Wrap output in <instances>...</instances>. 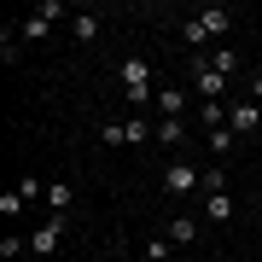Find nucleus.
Returning a JSON list of instances; mask_svg holds the SVG:
<instances>
[{
  "mask_svg": "<svg viewBox=\"0 0 262 262\" xmlns=\"http://www.w3.org/2000/svg\"><path fill=\"white\" fill-rule=\"evenodd\" d=\"M122 88H128V105H151V64L146 58H122Z\"/></svg>",
  "mask_w": 262,
  "mask_h": 262,
  "instance_id": "nucleus-1",
  "label": "nucleus"
},
{
  "mask_svg": "<svg viewBox=\"0 0 262 262\" xmlns=\"http://www.w3.org/2000/svg\"><path fill=\"white\" fill-rule=\"evenodd\" d=\"M198 187H204L198 163H169V169H163V192H169V198H187V192H198Z\"/></svg>",
  "mask_w": 262,
  "mask_h": 262,
  "instance_id": "nucleus-2",
  "label": "nucleus"
},
{
  "mask_svg": "<svg viewBox=\"0 0 262 262\" xmlns=\"http://www.w3.org/2000/svg\"><path fill=\"white\" fill-rule=\"evenodd\" d=\"M192 88H198V99H204V105H222L227 76H215V70H210V58H198V64H192Z\"/></svg>",
  "mask_w": 262,
  "mask_h": 262,
  "instance_id": "nucleus-3",
  "label": "nucleus"
},
{
  "mask_svg": "<svg viewBox=\"0 0 262 262\" xmlns=\"http://www.w3.org/2000/svg\"><path fill=\"white\" fill-rule=\"evenodd\" d=\"M227 128H233V134H256V128H262V105H256V99L227 105Z\"/></svg>",
  "mask_w": 262,
  "mask_h": 262,
  "instance_id": "nucleus-4",
  "label": "nucleus"
},
{
  "mask_svg": "<svg viewBox=\"0 0 262 262\" xmlns=\"http://www.w3.org/2000/svg\"><path fill=\"white\" fill-rule=\"evenodd\" d=\"M198 24H204L210 41H215V35H227V29H233V12H227V6H204V12H198Z\"/></svg>",
  "mask_w": 262,
  "mask_h": 262,
  "instance_id": "nucleus-5",
  "label": "nucleus"
},
{
  "mask_svg": "<svg viewBox=\"0 0 262 262\" xmlns=\"http://www.w3.org/2000/svg\"><path fill=\"white\" fill-rule=\"evenodd\" d=\"M58 233H64V215H53V222H47V227H41V233H35V239H29V251H41V256H47V251H53V245H58Z\"/></svg>",
  "mask_w": 262,
  "mask_h": 262,
  "instance_id": "nucleus-6",
  "label": "nucleus"
},
{
  "mask_svg": "<svg viewBox=\"0 0 262 262\" xmlns=\"http://www.w3.org/2000/svg\"><path fill=\"white\" fill-rule=\"evenodd\" d=\"M198 239V215H175L169 222V245H192Z\"/></svg>",
  "mask_w": 262,
  "mask_h": 262,
  "instance_id": "nucleus-7",
  "label": "nucleus"
},
{
  "mask_svg": "<svg viewBox=\"0 0 262 262\" xmlns=\"http://www.w3.org/2000/svg\"><path fill=\"white\" fill-rule=\"evenodd\" d=\"M181 140H187V122H181V117H163L158 122V146H181Z\"/></svg>",
  "mask_w": 262,
  "mask_h": 262,
  "instance_id": "nucleus-8",
  "label": "nucleus"
},
{
  "mask_svg": "<svg viewBox=\"0 0 262 262\" xmlns=\"http://www.w3.org/2000/svg\"><path fill=\"white\" fill-rule=\"evenodd\" d=\"M204 215H210V222H233V198H227V192H210L204 198Z\"/></svg>",
  "mask_w": 262,
  "mask_h": 262,
  "instance_id": "nucleus-9",
  "label": "nucleus"
},
{
  "mask_svg": "<svg viewBox=\"0 0 262 262\" xmlns=\"http://www.w3.org/2000/svg\"><path fill=\"white\" fill-rule=\"evenodd\" d=\"M158 111L163 117H181V111H187V94H181V88H158Z\"/></svg>",
  "mask_w": 262,
  "mask_h": 262,
  "instance_id": "nucleus-10",
  "label": "nucleus"
},
{
  "mask_svg": "<svg viewBox=\"0 0 262 262\" xmlns=\"http://www.w3.org/2000/svg\"><path fill=\"white\" fill-rule=\"evenodd\" d=\"M47 204H53V215H64V210L76 204V192H70V181H53V187H47Z\"/></svg>",
  "mask_w": 262,
  "mask_h": 262,
  "instance_id": "nucleus-11",
  "label": "nucleus"
},
{
  "mask_svg": "<svg viewBox=\"0 0 262 262\" xmlns=\"http://www.w3.org/2000/svg\"><path fill=\"white\" fill-rule=\"evenodd\" d=\"M70 35L76 41H94L99 35V18H94V12H76V18H70Z\"/></svg>",
  "mask_w": 262,
  "mask_h": 262,
  "instance_id": "nucleus-12",
  "label": "nucleus"
},
{
  "mask_svg": "<svg viewBox=\"0 0 262 262\" xmlns=\"http://www.w3.org/2000/svg\"><path fill=\"white\" fill-rule=\"evenodd\" d=\"M181 35H187V47H198V58H204V47H210V29H204V24L187 18V24H181Z\"/></svg>",
  "mask_w": 262,
  "mask_h": 262,
  "instance_id": "nucleus-13",
  "label": "nucleus"
},
{
  "mask_svg": "<svg viewBox=\"0 0 262 262\" xmlns=\"http://www.w3.org/2000/svg\"><path fill=\"white\" fill-rule=\"evenodd\" d=\"M210 70H215V76H233V70H239V53H233V47H215V53H210Z\"/></svg>",
  "mask_w": 262,
  "mask_h": 262,
  "instance_id": "nucleus-14",
  "label": "nucleus"
},
{
  "mask_svg": "<svg viewBox=\"0 0 262 262\" xmlns=\"http://www.w3.org/2000/svg\"><path fill=\"white\" fill-rule=\"evenodd\" d=\"M233 140H239L233 128H215V134H210V151H215V158H222V151H233Z\"/></svg>",
  "mask_w": 262,
  "mask_h": 262,
  "instance_id": "nucleus-15",
  "label": "nucleus"
},
{
  "mask_svg": "<svg viewBox=\"0 0 262 262\" xmlns=\"http://www.w3.org/2000/svg\"><path fill=\"white\" fill-rule=\"evenodd\" d=\"M122 134H128V146H146V134H151V128H146L140 117H134V122H122Z\"/></svg>",
  "mask_w": 262,
  "mask_h": 262,
  "instance_id": "nucleus-16",
  "label": "nucleus"
},
{
  "mask_svg": "<svg viewBox=\"0 0 262 262\" xmlns=\"http://www.w3.org/2000/svg\"><path fill=\"white\" fill-rule=\"evenodd\" d=\"M222 187H227V169H204V198L222 192Z\"/></svg>",
  "mask_w": 262,
  "mask_h": 262,
  "instance_id": "nucleus-17",
  "label": "nucleus"
},
{
  "mask_svg": "<svg viewBox=\"0 0 262 262\" xmlns=\"http://www.w3.org/2000/svg\"><path fill=\"white\" fill-rule=\"evenodd\" d=\"M146 256H151V262H169V256H175V245H169V239H151Z\"/></svg>",
  "mask_w": 262,
  "mask_h": 262,
  "instance_id": "nucleus-18",
  "label": "nucleus"
},
{
  "mask_svg": "<svg viewBox=\"0 0 262 262\" xmlns=\"http://www.w3.org/2000/svg\"><path fill=\"white\" fill-rule=\"evenodd\" d=\"M251 88H256V99H262V76H256V82H251Z\"/></svg>",
  "mask_w": 262,
  "mask_h": 262,
  "instance_id": "nucleus-19",
  "label": "nucleus"
}]
</instances>
